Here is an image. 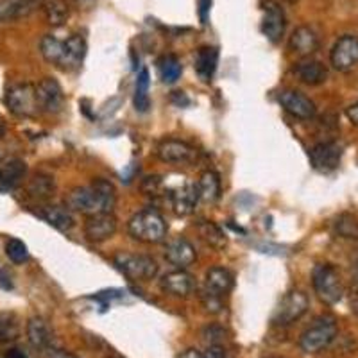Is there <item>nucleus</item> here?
<instances>
[{"label": "nucleus", "instance_id": "42", "mask_svg": "<svg viewBox=\"0 0 358 358\" xmlns=\"http://www.w3.org/2000/svg\"><path fill=\"white\" fill-rule=\"evenodd\" d=\"M346 115H348V118H350V122L353 124V126H358V102H357V104H353V106L348 108Z\"/></svg>", "mask_w": 358, "mask_h": 358}, {"label": "nucleus", "instance_id": "23", "mask_svg": "<svg viewBox=\"0 0 358 358\" xmlns=\"http://www.w3.org/2000/svg\"><path fill=\"white\" fill-rule=\"evenodd\" d=\"M36 8V0H0V24H9L29 17Z\"/></svg>", "mask_w": 358, "mask_h": 358}, {"label": "nucleus", "instance_id": "37", "mask_svg": "<svg viewBox=\"0 0 358 358\" xmlns=\"http://www.w3.org/2000/svg\"><path fill=\"white\" fill-rule=\"evenodd\" d=\"M348 301H350L351 312L358 315V278L351 281L350 290H348Z\"/></svg>", "mask_w": 358, "mask_h": 358}, {"label": "nucleus", "instance_id": "14", "mask_svg": "<svg viewBox=\"0 0 358 358\" xmlns=\"http://www.w3.org/2000/svg\"><path fill=\"white\" fill-rule=\"evenodd\" d=\"M278 101H280L281 108L287 113L292 115L294 118H299V120H310L315 115V104H313L312 99H308L305 94L297 92V90L281 92Z\"/></svg>", "mask_w": 358, "mask_h": 358}, {"label": "nucleus", "instance_id": "29", "mask_svg": "<svg viewBox=\"0 0 358 358\" xmlns=\"http://www.w3.org/2000/svg\"><path fill=\"white\" fill-rule=\"evenodd\" d=\"M197 187V196L204 203H215L220 197V178L217 172L204 171L199 178Z\"/></svg>", "mask_w": 358, "mask_h": 358}, {"label": "nucleus", "instance_id": "39", "mask_svg": "<svg viewBox=\"0 0 358 358\" xmlns=\"http://www.w3.org/2000/svg\"><path fill=\"white\" fill-rule=\"evenodd\" d=\"M6 358H34L33 353H29L25 348H11L6 353Z\"/></svg>", "mask_w": 358, "mask_h": 358}, {"label": "nucleus", "instance_id": "6", "mask_svg": "<svg viewBox=\"0 0 358 358\" xmlns=\"http://www.w3.org/2000/svg\"><path fill=\"white\" fill-rule=\"evenodd\" d=\"M115 267L129 280H152L158 274L155 258L134 252H118L113 257Z\"/></svg>", "mask_w": 358, "mask_h": 358}, {"label": "nucleus", "instance_id": "15", "mask_svg": "<svg viewBox=\"0 0 358 358\" xmlns=\"http://www.w3.org/2000/svg\"><path fill=\"white\" fill-rule=\"evenodd\" d=\"M117 217L113 213H97V215H90L85 222V236L90 242L99 244L117 233Z\"/></svg>", "mask_w": 358, "mask_h": 358}, {"label": "nucleus", "instance_id": "3", "mask_svg": "<svg viewBox=\"0 0 358 358\" xmlns=\"http://www.w3.org/2000/svg\"><path fill=\"white\" fill-rule=\"evenodd\" d=\"M127 231L142 244H159L167 238V222L155 210H143L131 217Z\"/></svg>", "mask_w": 358, "mask_h": 358}, {"label": "nucleus", "instance_id": "47", "mask_svg": "<svg viewBox=\"0 0 358 358\" xmlns=\"http://www.w3.org/2000/svg\"><path fill=\"white\" fill-rule=\"evenodd\" d=\"M287 2H296V0H287Z\"/></svg>", "mask_w": 358, "mask_h": 358}, {"label": "nucleus", "instance_id": "30", "mask_svg": "<svg viewBox=\"0 0 358 358\" xmlns=\"http://www.w3.org/2000/svg\"><path fill=\"white\" fill-rule=\"evenodd\" d=\"M38 6L43 11L50 25H63L70 17V8L66 0H38Z\"/></svg>", "mask_w": 358, "mask_h": 358}, {"label": "nucleus", "instance_id": "11", "mask_svg": "<svg viewBox=\"0 0 358 358\" xmlns=\"http://www.w3.org/2000/svg\"><path fill=\"white\" fill-rule=\"evenodd\" d=\"M331 66L338 72H351L358 66V38L346 34L338 38L330 54Z\"/></svg>", "mask_w": 358, "mask_h": 358}, {"label": "nucleus", "instance_id": "8", "mask_svg": "<svg viewBox=\"0 0 358 358\" xmlns=\"http://www.w3.org/2000/svg\"><path fill=\"white\" fill-rule=\"evenodd\" d=\"M308 310V296L303 290H290L273 315V324L289 326L301 319Z\"/></svg>", "mask_w": 358, "mask_h": 358}, {"label": "nucleus", "instance_id": "2", "mask_svg": "<svg viewBox=\"0 0 358 358\" xmlns=\"http://www.w3.org/2000/svg\"><path fill=\"white\" fill-rule=\"evenodd\" d=\"M40 50L45 62H49L50 65L65 72H73L83 65V59L86 56V41L79 34H72L66 40L47 34L41 38Z\"/></svg>", "mask_w": 358, "mask_h": 358}, {"label": "nucleus", "instance_id": "12", "mask_svg": "<svg viewBox=\"0 0 358 358\" xmlns=\"http://www.w3.org/2000/svg\"><path fill=\"white\" fill-rule=\"evenodd\" d=\"M156 156L165 163H194L199 158V152L183 140L165 138L156 145Z\"/></svg>", "mask_w": 358, "mask_h": 358}, {"label": "nucleus", "instance_id": "22", "mask_svg": "<svg viewBox=\"0 0 358 358\" xmlns=\"http://www.w3.org/2000/svg\"><path fill=\"white\" fill-rule=\"evenodd\" d=\"M29 344L36 351H45L52 348V331L49 322L43 317H31L27 322Z\"/></svg>", "mask_w": 358, "mask_h": 358}, {"label": "nucleus", "instance_id": "34", "mask_svg": "<svg viewBox=\"0 0 358 358\" xmlns=\"http://www.w3.org/2000/svg\"><path fill=\"white\" fill-rule=\"evenodd\" d=\"M335 231L342 238H350V241H358V219L350 215H341L335 220Z\"/></svg>", "mask_w": 358, "mask_h": 358}, {"label": "nucleus", "instance_id": "38", "mask_svg": "<svg viewBox=\"0 0 358 358\" xmlns=\"http://www.w3.org/2000/svg\"><path fill=\"white\" fill-rule=\"evenodd\" d=\"M201 358H231L224 346H208L206 353L201 355Z\"/></svg>", "mask_w": 358, "mask_h": 358}, {"label": "nucleus", "instance_id": "28", "mask_svg": "<svg viewBox=\"0 0 358 358\" xmlns=\"http://www.w3.org/2000/svg\"><path fill=\"white\" fill-rule=\"evenodd\" d=\"M27 194L36 201H49L56 194V181L47 174H34L29 179Z\"/></svg>", "mask_w": 358, "mask_h": 358}, {"label": "nucleus", "instance_id": "32", "mask_svg": "<svg viewBox=\"0 0 358 358\" xmlns=\"http://www.w3.org/2000/svg\"><path fill=\"white\" fill-rule=\"evenodd\" d=\"M149 83H151V76L149 70L142 69L136 79V86H134V108L140 113H145L151 108V99H149Z\"/></svg>", "mask_w": 358, "mask_h": 358}, {"label": "nucleus", "instance_id": "4", "mask_svg": "<svg viewBox=\"0 0 358 358\" xmlns=\"http://www.w3.org/2000/svg\"><path fill=\"white\" fill-rule=\"evenodd\" d=\"M337 322L330 315H322V317L315 319L312 324L303 331L301 338H299V346L305 353L313 355L328 348L331 342L337 337Z\"/></svg>", "mask_w": 358, "mask_h": 358}, {"label": "nucleus", "instance_id": "5", "mask_svg": "<svg viewBox=\"0 0 358 358\" xmlns=\"http://www.w3.org/2000/svg\"><path fill=\"white\" fill-rule=\"evenodd\" d=\"M312 285L317 297L326 305H335L342 299V281L337 268L330 264H319L312 271Z\"/></svg>", "mask_w": 358, "mask_h": 358}, {"label": "nucleus", "instance_id": "16", "mask_svg": "<svg viewBox=\"0 0 358 358\" xmlns=\"http://www.w3.org/2000/svg\"><path fill=\"white\" fill-rule=\"evenodd\" d=\"M165 258H167L169 264H172L174 267L187 268L197 260V255L194 245H192L187 238H183V236H176V238L169 241L167 245H165Z\"/></svg>", "mask_w": 358, "mask_h": 358}, {"label": "nucleus", "instance_id": "13", "mask_svg": "<svg viewBox=\"0 0 358 358\" xmlns=\"http://www.w3.org/2000/svg\"><path fill=\"white\" fill-rule=\"evenodd\" d=\"M342 159V147L337 142H321L310 151L312 167L319 172H334L338 169Z\"/></svg>", "mask_w": 358, "mask_h": 358}, {"label": "nucleus", "instance_id": "1", "mask_svg": "<svg viewBox=\"0 0 358 358\" xmlns=\"http://www.w3.org/2000/svg\"><path fill=\"white\" fill-rule=\"evenodd\" d=\"M117 203L115 187L106 179H94L88 187H76L66 194L65 204L70 212L83 215H97V213H111Z\"/></svg>", "mask_w": 358, "mask_h": 358}, {"label": "nucleus", "instance_id": "27", "mask_svg": "<svg viewBox=\"0 0 358 358\" xmlns=\"http://www.w3.org/2000/svg\"><path fill=\"white\" fill-rule=\"evenodd\" d=\"M196 229L197 233H199L201 241L206 245H210L212 249L220 251V249H224L228 245L226 233H224L215 222H212V220H199V222L196 224Z\"/></svg>", "mask_w": 358, "mask_h": 358}, {"label": "nucleus", "instance_id": "45", "mask_svg": "<svg viewBox=\"0 0 358 358\" xmlns=\"http://www.w3.org/2000/svg\"><path fill=\"white\" fill-rule=\"evenodd\" d=\"M106 358H122V357H118V355H110V357H106Z\"/></svg>", "mask_w": 358, "mask_h": 358}, {"label": "nucleus", "instance_id": "10", "mask_svg": "<svg viewBox=\"0 0 358 358\" xmlns=\"http://www.w3.org/2000/svg\"><path fill=\"white\" fill-rule=\"evenodd\" d=\"M262 33L271 43H280L287 29L285 11L276 0H264L262 2Z\"/></svg>", "mask_w": 358, "mask_h": 358}, {"label": "nucleus", "instance_id": "25", "mask_svg": "<svg viewBox=\"0 0 358 358\" xmlns=\"http://www.w3.org/2000/svg\"><path fill=\"white\" fill-rule=\"evenodd\" d=\"M25 174H27V165L22 159H11L0 167V192H11L24 181Z\"/></svg>", "mask_w": 358, "mask_h": 358}, {"label": "nucleus", "instance_id": "35", "mask_svg": "<svg viewBox=\"0 0 358 358\" xmlns=\"http://www.w3.org/2000/svg\"><path fill=\"white\" fill-rule=\"evenodd\" d=\"M6 255H8V258L13 262V264H18V265L29 260L27 245H25L22 241H18V238H9V241L6 242Z\"/></svg>", "mask_w": 358, "mask_h": 358}, {"label": "nucleus", "instance_id": "36", "mask_svg": "<svg viewBox=\"0 0 358 358\" xmlns=\"http://www.w3.org/2000/svg\"><path fill=\"white\" fill-rule=\"evenodd\" d=\"M203 337L210 346H222V342L226 341V330L219 326H208L203 331Z\"/></svg>", "mask_w": 358, "mask_h": 358}, {"label": "nucleus", "instance_id": "33", "mask_svg": "<svg viewBox=\"0 0 358 358\" xmlns=\"http://www.w3.org/2000/svg\"><path fill=\"white\" fill-rule=\"evenodd\" d=\"M158 72L159 78L165 85H174L179 78H181V72H183V66L181 62L178 59V56L174 54H167L163 56L158 62Z\"/></svg>", "mask_w": 358, "mask_h": 358}, {"label": "nucleus", "instance_id": "43", "mask_svg": "<svg viewBox=\"0 0 358 358\" xmlns=\"http://www.w3.org/2000/svg\"><path fill=\"white\" fill-rule=\"evenodd\" d=\"M176 358H201V353L197 350H187L181 355H178Z\"/></svg>", "mask_w": 358, "mask_h": 358}, {"label": "nucleus", "instance_id": "21", "mask_svg": "<svg viewBox=\"0 0 358 358\" xmlns=\"http://www.w3.org/2000/svg\"><path fill=\"white\" fill-rule=\"evenodd\" d=\"M294 73H296L299 81L308 86H319L328 79L326 66L317 59H312V57H303L301 62L296 63Z\"/></svg>", "mask_w": 358, "mask_h": 358}, {"label": "nucleus", "instance_id": "31", "mask_svg": "<svg viewBox=\"0 0 358 358\" xmlns=\"http://www.w3.org/2000/svg\"><path fill=\"white\" fill-rule=\"evenodd\" d=\"M20 321L15 312H0V344L18 341Z\"/></svg>", "mask_w": 358, "mask_h": 358}, {"label": "nucleus", "instance_id": "7", "mask_svg": "<svg viewBox=\"0 0 358 358\" xmlns=\"http://www.w3.org/2000/svg\"><path fill=\"white\" fill-rule=\"evenodd\" d=\"M6 104L15 117L31 118L38 115V102L34 86L29 83L13 85L6 94Z\"/></svg>", "mask_w": 358, "mask_h": 358}, {"label": "nucleus", "instance_id": "41", "mask_svg": "<svg viewBox=\"0 0 358 358\" xmlns=\"http://www.w3.org/2000/svg\"><path fill=\"white\" fill-rule=\"evenodd\" d=\"M210 4H212V0H199V15H201V22L206 24V17L208 11H210Z\"/></svg>", "mask_w": 358, "mask_h": 358}, {"label": "nucleus", "instance_id": "17", "mask_svg": "<svg viewBox=\"0 0 358 358\" xmlns=\"http://www.w3.org/2000/svg\"><path fill=\"white\" fill-rule=\"evenodd\" d=\"M169 199H171V206L174 210L176 215L187 217L194 212L199 196H197L196 185L185 183L183 187H178L174 190L169 192Z\"/></svg>", "mask_w": 358, "mask_h": 358}, {"label": "nucleus", "instance_id": "40", "mask_svg": "<svg viewBox=\"0 0 358 358\" xmlns=\"http://www.w3.org/2000/svg\"><path fill=\"white\" fill-rule=\"evenodd\" d=\"M43 353H45V358H78V357H73L72 353L56 350V348H49V350H45Z\"/></svg>", "mask_w": 358, "mask_h": 358}, {"label": "nucleus", "instance_id": "18", "mask_svg": "<svg viewBox=\"0 0 358 358\" xmlns=\"http://www.w3.org/2000/svg\"><path fill=\"white\" fill-rule=\"evenodd\" d=\"M159 285H162L163 292L171 294V296L188 297L196 289V280H194V276L185 273L183 268H179V271H172V273L165 274Z\"/></svg>", "mask_w": 358, "mask_h": 358}, {"label": "nucleus", "instance_id": "46", "mask_svg": "<svg viewBox=\"0 0 358 358\" xmlns=\"http://www.w3.org/2000/svg\"><path fill=\"white\" fill-rule=\"evenodd\" d=\"M267 358H283V357H267Z\"/></svg>", "mask_w": 358, "mask_h": 358}, {"label": "nucleus", "instance_id": "9", "mask_svg": "<svg viewBox=\"0 0 358 358\" xmlns=\"http://www.w3.org/2000/svg\"><path fill=\"white\" fill-rule=\"evenodd\" d=\"M34 92H36L38 110H40L41 113H62L63 108H65V94H63L62 86H59V83H57L56 79H41V81L34 86Z\"/></svg>", "mask_w": 358, "mask_h": 358}, {"label": "nucleus", "instance_id": "26", "mask_svg": "<svg viewBox=\"0 0 358 358\" xmlns=\"http://www.w3.org/2000/svg\"><path fill=\"white\" fill-rule=\"evenodd\" d=\"M217 63H219V50L215 47L204 45L196 52V72L199 73L203 81H212L213 73L217 70Z\"/></svg>", "mask_w": 358, "mask_h": 358}, {"label": "nucleus", "instance_id": "24", "mask_svg": "<svg viewBox=\"0 0 358 358\" xmlns=\"http://www.w3.org/2000/svg\"><path fill=\"white\" fill-rule=\"evenodd\" d=\"M40 217L47 224H50L52 228L59 229V231H70L76 226L72 213L69 208L59 206V204H47L40 210Z\"/></svg>", "mask_w": 358, "mask_h": 358}, {"label": "nucleus", "instance_id": "20", "mask_svg": "<svg viewBox=\"0 0 358 358\" xmlns=\"http://www.w3.org/2000/svg\"><path fill=\"white\" fill-rule=\"evenodd\" d=\"M319 45H321V41H319L317 33H315L312 27H308V25L297 27L289 41L290 50L301 57L312 56V54L319 49Z\"/></svg>", "mask_w": 358, "mask_h": 358}, {"label": "nucleus", "instance_id": "44", "mask_svg": "<svg viewBox=\"0 0 358 358\" xmlns=\"http://www.w3.org/2000/svg\"><path fill=\"white\" fill-rule=\"evenodd\" d=\"M4 133H6V124H4V120L0 118V138L4 136Z\"/></svg>", "mask_w": 358, "mask_h": 358}, {"label": "nucleus", "instance_id": "19", "mask_svg": "<svg viewBox=\"0 0 358 358\" xmlns=\"http://www.w3.org/2000/svg\"><path fill=\"white\" fill-rule=\"evenodd\" d=\"M233 289V274L228 268L224 267H213L206 273V280H204L203 294L212 297H219L222 299L229 290Z\"/></svg>", "mask_w": 358, "mask_h": 358}]
</instances>
